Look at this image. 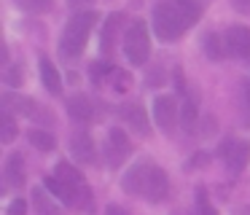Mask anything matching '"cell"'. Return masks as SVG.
Listing matches in <instances>:
<instances>
[{"instance_id": "obj_1", "label": "cell", "mask_w": 250, "mask_h": 215, "mask_svg": "<svg viewBox=\"0 0 250 215\" xmlns=\"http://www.w3.org/2000/svg\"><path fill=\"white\" fill-rule=\"evenodd\" d=\"M121 186H124V191L146 196V199H151V202H164L167 194H169L167 172L156 164H148V161H140V164L132 167V170L121 177Z\"/></svg>"}, {"instance_id": "obj_2", "label": "cell", "mask_w": 250, "mask_h": 215, "mask_svg": "<svg viewBox=\"0 0 250 215\" xmlns=\"http://www.w3.org/2000/svg\"><path fill=\"white\" fill-rule=\"evenodd\" d=\"M94 22H97V14L94 11H83V14H76L70 22H67L65 32H62V41H60V51L65 57H78L86 46V38L92 32Z\"/></svg>"}, {"instance_id": "obj_3", "label": "cell", "mask_w": 250, "mask_h": 215, "mask_svg": "<svg viewBox=\"0 0 250 215\" xmlns=\"http://www.w3.org/2000/svg\"><path fill=\"white\" fill-rule=\"evenodd\" d=\"M186 22L180 16V8L175 0H162V3L153 8V30L162 41H175L186 32Z\"/></svg>"}, {"instance_id": "obj_4", "label": "cell", "mask_w": 250, "mask_h": 215, "mask_svg": "<svg viewBox=\"0 0 250 215\" xmlns=\"http://www.w3.org/2000/svg\"><path fill=\"white\" fill-rule=\"evenodd\" d=\"M148 51H151V38H148V24L143 19H135L126 27L124 35V54L129 64H146Z\"/></svg>"}, {"instance_id": "obj_5", "label": "cell", "mask_w": 250, "mask_h": 215, "mask_svg": "<svg viewBox=\"0 0 250 215\" xmlns=\"http://www.w3.org/2000/svg\"><path fill=\"white\" fill-rule=\"evenodd\" d=\"M218 153H221L229 172H242L250 161V143L248 140H226Z\"/></svg>"}, {"instance_id": "obj_6", "label": "cell", "mask_w": 250, "mask_h": 215, "mask_svg": "<svg viewBox=\"0 0 250 215\" xmlns=\"http://www.w3.org/2000/svg\"><path fill=\"white\" fill-rule=\"evenodd\" d=\"M105 150H108V164L110 167L124 164V159L129 156V150H132L129 137L124 134V129H110L108 140H105Z\"/></svg>"}, {"instance_id": "obj_7", "label": "cell", "mask_w": 250, "mask_h": 215, "mask_svg": "<svg viewBox=\"0 0 250 215\" xmlns=\"http://www.w3.org/2000/svg\"><path fill=\"white\" fill-rule=\"evenodd\" d=\"M153 118L162 129H172L178 121V102L172 94H159L153 102Z\"/></svg>"}, {"instance_id": "obj_8", "label": "cell", "mask_w": 250, "mask_h": 215, "mask_svg": "<svg viewBox=\"0 0 250 215\" xmlns=\"http://www.w3.org/2000/svg\"><path fill=\"white\" fill-rule=\"evenodd\" d=\"M223 43H226L229 54H234V57H248L250 54V30L248 27H229L226 35H223Z\"/></svg>"}, {"instance_id": "obj_9", "label": "cell", "mask_w": 250, "mask_h": 215, "mask_svg": "<svg viewBox=\"0 0 250 215\" xmlns=\"http://www.w3.org/2000/svg\"><path fill=\"white\" fill-rule=\"evenodd\" d=\"M70 150L73 159L81 161V164H94L97 161V153H94V140L89 132H76L70 140Z\"/></svg>"}, {"instance_id": "obj_10", "label": "cell", "mask_w": 250, "mask_h": 215, "mask_svg": "<svg viewBox=\"0 0 250 215\" xmlns=\"http://www.w3.org/2000/svg\"><path fill=\"white\" fill-rule=\"evenodd\" d=\"M3 110L6 113H19V116H38V110H35V100L33 97H24V94H17V91H6L3 94Z\"/></svg>"}, {"instance_id": "obj_11", "label": "cell", "mask_w": 250, "mask_h": 215, "mask_svg": "<svg viewBox=\"0 0 250 215\" xmlns=\"http://www.w3.org/2000/svg\"><path fill=\"white\" fill-rule=\"evenodd\" d=\"M121 118L124 124H129V129H135L140 137L148 134V116H146V108L143 105H121Z\"/></svg>"}, {"instance_id": "obj_12", "label": "cell", "mask_w": 250, "mask_h": 215, "mask_svg": "<svg viewBox=\"0 0 250 215\" xmlns=\"http://www.w3.org/2000/svg\"><path fill=\"white\" fill-rule=\"evenodd\" d=\"M67 113H70V118H76L78 124H89L94 118V108L83 94H73L70 100H67Z\"/></svg>"}, {"instance_id": "obj_13", "label": "cell", "mask_w": 250, "mask_h": 215, "mask_svg": "<svg viewBox=\"0 0 250 215\" xmlns=\"http://www.w3.org/2000/svg\"><path fill=\"white\" fill-rule=\"evenodd\" d=\"M6 183L11 188H22L24 186V159L22 153H11L6 161Z\"/></svg>"}, {"instance_id": "obj_14", "label": "cell", "mask_w": 250, "mask_h": 215, "mask_svg": "<svg viewBox=\"0 0 250 215\" xmlns=\"http://www.w3.org/2000/svg\"><path fill=\"white\" fill-rule=\"evenodd\" d=\"M38 70H41V81H43L46 89H49L51 94H60V91H62V78H60V73H57L54 64H51L46 57H41Z\"/></svg>"}, {"instance_id": "obj_15", "label": "cell", "mask_w": 250, "mask_h": 215, "mask_svg": "<svg viewBox=\"0 0 250 215\" xmlns=\"http://www.w3.org/2000/svg\"><path fill=\"white\" fill-rule=\"evenodd\" d=\"M54 177H60V180H65L67 186H73L76 191H81V188H86V183H83L81 172H78L76 167H70L67 161H60V164L54 167Z\"/></svg>"}, {"instance_id": "obj_16", "label": "cell", "mask_w": 250, "mask_h": 215, "mask_svg": "<svg viewBox=\"0 0 250 215\" xmlns=\"http://www.w3.org/2000/svg\"><path fill=\"white\" fill-rule=\"evenodd\" d=\"M33 207H35V213H38V215H62L60 207L51 202L49 194H46L43 188H33Z\"/></svg>"}, {"instance_id": "obj_17", "label": "cell", "mask_w": 250, "mask_h": 215, "mask_svg": "<svg viewBox=\"0 0 250 215\" xmlns=\"http://www.w3.org/2000/svg\"><path fill=\"white\" fill-rule=\"evenodd\" d=\"M27 137H30V143H33L38 150H43V153L54 150V145H57L54 134H51V132H46V129H30V132H27Z\"/></svg>"}, {"instance_id": "obj_18", "label": "cell", "mask_w": 250, "mask_h": 215, "mask_svg": "<svg viewBox=\"0 0 250 215\" xmlns=\"http://www.w3.org/2000/svg\"><path fill=\"white\" fill-rule=\"evenodd\" d=\"M119 27H121V14L108 16L105 30H103V51H110V48H113V41H116V35H119Z\"/></svg>"}, {"instance_id": "obj_19", "label": "cell", "mask_w": 250, "mask_h": 215, "mask_svg": "<svg viewBox=\"0 0 250 215\" xmlns=\"http://www.w3.org/2000/svg\"><path fill=\"white\" fill-rule=\"evenodd\" d=\"M205 54L210 59H221L223 54H226V43L221 41V35H215V32H207L205 35Z\"/></svg>"}, {"instance_id": "obj_20", "label": "cell", "mask_w": 250, "mask_h": 215, "mask_svg": "<svg viewBox=\"0 0 250 215\" xmlns=\"http://www.w3.org/2000/svg\"><path fill=\"white\" fill-rule=\"evenodd\" d=\"M175 3H178V8H180V16H183V22H186L188 27L199 22V16H202V8L194 3V0H175Z\"/></svg>"}, {"instance_id": "obj_21", "label": "cell", "mask_w": 250, "mask_h": 215, "mask_svg": "<svg viewBox=\"0 0 250 215\" xmlns=\"http://www.w3.org/2000/svg\"><path fill=\"white\" fill-rule=\"evenodd\" d=\"M14 137H17V121H14L11 113L3 110V116H0V143H14Z\"/></svg>"}, {"instance_id": "obj_22", "label": "cell", "mask_w": 250, "mask_h": 215, "mask_svg": "<svg viewBox=\"0 0 250 215\" xmlns=\"http://www.w3.org/2000/svg\"><path fill=\"white\" fill-rule=\"evenodd\" d=\"M180 113H183V129L186 132H194V127H196V105H194V100H188L183 108H180Z\"/></svg>"}, {"instance_id": "obj_23", "label": "cell", "mask_w": 250, "mask_h": 215, "mask_svg": "<svg viewBox=\"0 0 250 215\" xmlns=\"http://www.w3.org/2000/svg\"><path fill=\"white\" fill-rule=\"evenodd\" d=\"M242 102H245V127H250V78L242 81Z\"/></svg>"}, {"instance_id": "obj_24", "label": "cell", "mask_w": 250, "mask_h": 215, "mask_svg": "<svg viewBox=\"0 0 250 215\" xmlns=\"http://www.w3.org/2000/svg\"><path fill=\"white\" fill-rule=\"evenodd\" d=\"M196 202H199V215H218V213H215V207L210 204V199H207V194H205V191H199Z\"/></svg>"}, {"instance_id": "obj_25", "label": "cell", "mask_w": 250, "mask_h": 215, "mask_svg": "<svg viewBox=\"0 0 250 215\" xmlns=\"http://www.w3.org/2000/svg\"><path fill=\"white\" fill-rule=\"evenodd\" d=\"M17 5H19V8H24V11H33V14H38V11L46 8V0H17Z\"/></svg>"}, {"instance_id": "obj_26", "label": "cell", "mask_w": 250, "mask_h": 215, "mask_svg": "<svg viewBox=\"0 0 250 215\" xmlns=\"http://www.w3.org/2000/svg\"><path fill=\"white\" fill-rule=\"evenodd\" d=\"M22 78H24L22 67H11V70L6 73V84H8V86H19V84H22Z\"/></svg>"}, {"instance_id": "obj_27", "label": "cell", "mask_w": 250, "mask_h": 215, "mask_svg": "<svg viewBox=\"0 0 250 215\" xmlns=\"http://www.w3.org/2000/svg\"><path fill=\"white\" fill-rule=\"evenodd\" d=\"M27 213V204L22 202V199H14L11 204H8V215H24Z\"/></svg>"}, {"instance_id": "obj_28", "label": "cell", "mask_w": 250, "mask_h": 215, "mask_svg": "<svg viewBox=\"0 0 250 215\" xmlns=\"http://www.w3.org/2000/svg\"><path fill=\"white\" fill-rule=\"evenodd\" d=\"M231 8L239 14H250V0H231Z\"/></svg>"}, {"instance_id": "obj_29", "label": "cell", "mask_w": 250, "mask_h": 215, "mask_svg": "<svg viewBox=\"0 0 250 215\" xmlns=\"http://www.w3.org/2000/svg\"><path fill=\"white\" fill-rule=\"evenodd\" d=\"M116 84H119V86H116L119 91L129 89V78H126V75H121V73H116Z\"/></svg>"}, {"instance_id": "obj_30", "label": "cell", "mask_w": 250, "mask_h": 215, "mask_svg": "<svg viewBox=\"0 0 250 215\" xmlns=\"http://www.w3.org/2000/svg\"><path fill=\"white\" fill-rule=\"evenodd\" d=\"M105 215H126V210H124V207H119V204H108Z\"/></svg>"}, {"instance_id": "obj_31", "label": "cell", "mask_w": 250, "mask_h": 215, "mask_svg": "<svg viewBox=\"0 0 250 215\" xmlns=\"http://www.w3.org/2000/svg\"><path fill=\"white\" fill-rule=\"evenodd\" d=\"M70 3H89V0H70Z\"/></svg>"}]
</instances>
